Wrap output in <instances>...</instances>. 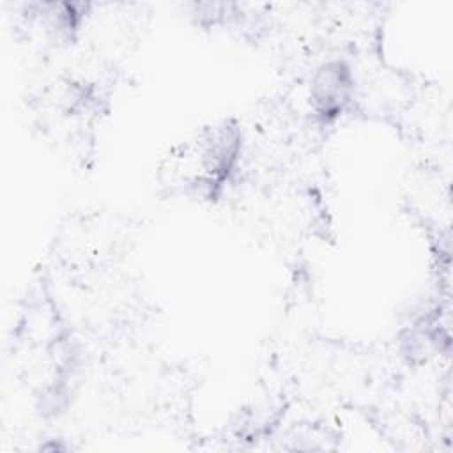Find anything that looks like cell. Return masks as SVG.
<instances>
[{
    "label": "cell",
    "instance_id": "1",
    "mask_svg": "<svg viewBox=\"0 0 453 453\" xmlns=\"http://www.w3.org/2000/svg\"><path fill=\"white\" fill-rule=\"evenodd\" d=\"M352 78L350 71L342 62L324 64L311 83L313 108L324 119H331L342 113L350 101Z\"/></svg>",
    "mask_w": 453,
    "mask_h": 453
}]
</instances>
